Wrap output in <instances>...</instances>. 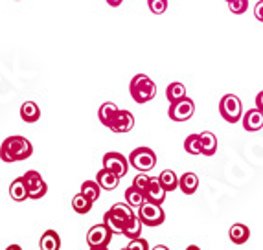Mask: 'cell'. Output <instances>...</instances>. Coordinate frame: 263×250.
I'll use <instances>...</instances> for the list:
<instances>
[{
  "label": "cell",
  "instance_id": "cb8c5ba5",
  "mask_svg": "<svg viewBox=\"0 0 263 250\" xmlns=\"http://www.w3.org/2000/svg\"><path fill=\"white\" fill-rule=\"evenodd\" d=\"M158 179H160V184L164 186L166 191H175V189L179 188V177H177V173L173 171V169H164V171L158 175Z\"/></svg>",
  "mask_w": 263,
  "mask_h": 250
},
{
  "label": "cell",
  "instance_id": "ffe728a7",
  "mask_svg": "<svg viewBox=\"0 0 263 250\" xmlns=\"http://www.w3.org/2000/svg\"><path fill=\"white\" fill-rule=\"evenodd\" d=\"M199 138H201L202 155H204V157H212V155H215V151H217V138H215L214 132L204 131V132L199 134Z\"/></svg>",
  "mask_w": 263,
  "mask_h": 250
},
{
  "label": "cell",
  "instance_id": "603a6c76",
  "mask_svg": "<svg viewBox=\"0 0 263 250\" xmlns=\"http://www.w3.org/2000/svg\"><path fill=\"white\" fill-rule=\"evenodd\" d=\"M92 204H94V202L90 201V199L85 197L81 191H79L78 195H74V199H72V208H74V211H76V214H79V215L88 214V211L92 210Z\"/></svg>",
  "mask_w": 263,
  "mask_h": 250
},
{
  "label": "cell",
  "instance_id": "e0dca14e",
  "mask_svg": "<svg viewBox=\"0 0 263 250\" xmlns=\"http://www.w3.org/2000/svg\"><path fill=\"white\" fill-rule=\"evenodd\" d=\"M228 237H230V241L236 243V245H243V243L249 241L250 228L247 226V224L236 223L230 226V230H228Z\"/></svg>",
  "mask_w": 263,
  "mask_h": 250
},
{
  "label": "cell",
  "instance_id": "7402d4cb",
  "mask_svg": "<svg viewBox=\"0 0 263 250\" xmlns=\"http://www.w3.org/2000/svg\"><path fill=\"white\" fill-rule=\"evenodd\" d=\"M125 202L131 208H140L145 202V193L136 188V186H131V188L125 189Z\"/></svg>",
  "mask_w": 263,
  "mask_h": 250
},
{
  "label": "cell",
  "instance_id": "5b68a950",
  "mask_svg": "<svg viewBox=\"0 0 263 250\" xmlns=\"http://www.w3.org/2000/svg\"><path fill=\"white\" fill-rule=\"evenodd\" d=\"M138 217L144 223V226H151V228H157L166 221V211L162 210V204H157V202L145 201L140 208H138Z\"/></svg>",
  "mask_w": 263,
  "mask_h": 250
},
{
  "label": "cell",
  "instance_id": "74e56055",
  "mask_svg": "<svg viewBox=\"0 0 263 250\" xmlns=\"http://www.w3.org/2000/svg\"><path fill=\"white\" fill-rule=\"evenodd\" d=\"M90 250H109L107 246H90Z\"/></svg>",
  "mask_w": 263,
  "mask_h": 250
},
{
  "label": "cell",
  "instance_id": "e575fe53",
  "mask_svg": "<svg viewBox=\"0 0 263 250\" xmlns=\"http://www.w3.org/2000/svg\"><path fill=\"white\" fill-rule=\"evenodd\" d=\"M123 0H107V4L110 6V8H118V6H122Z\"/></svg>",
  "mask_w": 263,
  "mask_h": 250
},
{
  "label": "cell",
  "instance_id": "ab89813d",
  "mask_svg": "<svg viewBox=\"0 0 263 250\" xmlns=\"http://www.w3.org/2000/svg\"><path fill=\"white\" fill-rule=\"evenodd\" d=\"M122 250H129V248H122Z\"/></svg>",
  "mask_w": 263,
  "mask_h": 250
},
{
  "label": "cell",
  "instance_id": "8d00e7d4",
  "mask_svg": "<svg viewBox=\"0 0 263 250\" xmlns=\"http://www.w3.org/2000/svg\"><path fill=\"white\" fill-rule=\"evenodd\" d=\"M6 250H22V248H21V246H18V245H9Z\"/></svg>",
  "mask_w": 263,
  "mask_h": 250
},
{
  "label": "cell",
  "instance_id": "52a82bcc",
  "mask_svg": "<svg viewBox=\"0 0 263 250\" xmlns=\"http://www.w3.org/2000/svg\"><path fill=\"white\" fill-rule=\"evenodd\" d=\"M22 179H24V182H26L30 199L39 201V199H43L44 195H46V191H48V184L44 182V179L41 177V173H37L35 169L26 171L24 175H22Z\"/></svg>",
  "mask_w": 263,
  "mask_h": 250
},
{
  "label": "cell",
  "instance_id": "ac0fdd59",
  "mask_svg": "<svg viewBox=\"0 0 263 250\" xmlns=\"http://www.w3.org/2000/svg\"><path fill=\"white\" fill-rule=\"evenodd\" d=\"M179 188L184 195H193L199 188V177L192 171L184 173L182 177H179Z\"/></svg>",
  "mask_w": 263,
  "mask_h": 250
},
{
  "label": "cell",
  "instance_id": "f546056e",
  "mask_svg": "<svg viewBox=\"0 0 263 250\" xmlns=\"http://www.w3.org/2000/svg\"><path fill=\"white\" fill-rule=\"evenodd\" d=\"M147 8L153 15H162L167 9V0H147Z\"/></svg>",
  "mask_w": 263,
  "mask_h": 250
},
{
  "label": "cell",
  "instance_id": "1f68e13d",
  "mask_svg": "<svg viewBox=\"0 0 263 250\" xmlns=\"http://www.w3.org/2000/svg\"><path fill=\"white\" fill-rule=\"evenodd\" d=\"M129 250H151L149 248V243L145 241L144 237H135V239H129Z\"/></svg>",
  "mask_w": 263,
  "mask_h": 250
},
{
  "label": "cell",
  "instance_id": "f1b7e54d",
  "mask_svg": "<svg viewBox=\"0 0 263 250\" xmlns=\"http://www.w3.org/2000/svg\"><path fill=\"white\" fill-rule=\"evenodd\" d=\"M249 8V0H228V9L234 15H243Z\"/></svg>",
  "mask_w": 263,
  "mask_h": 250
},
{
  "label": "cell",
  "instance_id": "f35d334b",
  "mask_svg": "<svg viewBox=\"0 0 263 250\" xmlns=\"http://www.w3.org/2000/svg\"><path fill=\"white\" fill-rule=\"evenodd\" d=\"M186 250H201V248H199L197 245H190V246H188V248H186Z\"/></svg>",
  "mask_w": 263,
  "mask_h": 250
},
{
  "label": "cell",
  "instance_id": "ba28073f",
  "mask_svg": "<svg viewBox=\"0 0 263 250\" xmlns=\"http://www.w3.org/2000/svg\"><path fill=\"white\" fill-rule=\"evenodd\" d=\"M193 112H195V103H193V100H190V98L186 96V98H182V100L170 103L167 116H170L173 122H188L193 116Z\"/></svg>",
  "mask_w": 263,
  "mask_h": 250
},
{
  "label": "cell",
  "instance_id": "2e32d148",
  "mask_svg": "<svg viewBox=\"0 0 263 250\" xmlns=\"http://www.w3.org/2000/svg\"><path fill=\"white\" fill-rule=\"evenodd\" d=\"M39 248L41 250H59L61 248V237L55 230H46L39 239Z\"/></svg>",
  "mask_w": 263,
  "mask_h": 250
},
{
  "label": "cell",
  "instance_id": "9a60e30c",
  "mask_svg": "<svg viewBox=\"0 0 263 250\" xmlns=\"http://www.w3.org/2000/svg\"><path fill=\"white\" fill-rule=\"evenodd\" d=\"M21 118L26 123H35L41 118V109L35 101H24L21 105Z\"/></svg>",
  "mask_w": 263,
  "mask_h": 250
},
{
  "label": "cell",
  "instance_id": "d6986e66",
  "mask_svg": "<svg viewBox=\"0 0 263 250\" xmlns=\"http://www.w3.org/2000/svg\"><path fill=\"white\" fill-rule=\"evenodd\" d=\"M9 197L13 199L15 202H22V201H26V199H30L26 182H24L22 177H18V179H15L13 182H11V186H9Z\"/></svg>",
  "mask_w": 263,
  "mask_h": 250
},
{
  "label": "cell",
  "instance_id": "9c48e42d",
  "mask_svg": "<svg viewBox=\"0 0 263 250\" xmlns=\"http://www.w3.org/2000/svg\"><path fill=\"white\" fill-rule=\"evenodd\" d=\"M129 166H131V164H129V158H125L122 153L110 151V153L103 155V167H105V169H109V171L116 173L120 179L127 175Z\"/></svg>",
  "mask_w": 263,
  "mask_h": 250
},
{
  "label": "cell",
  "instance_id": "7c38bea8",
  "mask_svg": "<svg viewBox=\"0 0 263 250\" xmlns=\"http://www.w3.org/2000/svg\"><path fill=\"white\" fill-rule=\"evenodd\" d=\"M145 201L149 202H157V204H162L164 201H166V189H164V186L160 184V179L158 177H151L149 184H147V188H145Z\"/></svg>",
  "mask_w": 263,
  "mask_h": 250
},
{
  "label": "cell",
  "instance_id": "484cf974",
  "mask_svg": "<svg viewBox=\"0 0 263 250\" xmlns=\"http://www.w3.org/2000/svg\"><path fill=\"white\" fill-rule=\"evenodd\" d=\"M81 193H83L87 199H90L92 202H96L98 199H100L101 186L98 184V180H85L83 184H81Z\"/></svg>",
  "mask_w": 263,
  "mask_h": 250
},
{
  "label": "cell",
  "instance_id": "8fae6325",
  "mask_svg": "<svg viewBox=\"0 0 263 250\" xmlns=\"http://www.w3.org/2000/svg\"><path fill=\"white\" fill-rule=\"evenodd\" d=\"M133 127H135V116H133V112H129L125 109H118V112L114 114L112 122H110V125L107 129L122 134V132L133 131Z\"/></svg>",
  "mask_w": 263,
  "mask_h": 250
},
{
  "label": "cell",
  "instance_id": "d590c367",
  "mask_svg": "<svg viewBox=\"0 0 263 250\" xmlns=\"http://www.w3.org/2000/svg\"><path fill=\"white\" fill-rule=\"evenodd\" d=\"M151 250H170V248H167L166 245H157V246H153Z\"/></svg>",
  "mask_w": 263,
  "mask_h": 250
},
{
  "label": "cell",
  "instance_id": "7a4b0ae2",
  "mask_svg": "<svg viewBox=\"0 0 263 250\" xmlns=\"http://www.w3.org/2000/svg\"><path fill=\"white\" fill-rule=\"evenodd\" d=\"M136 214L133 211V208L129 206L127 202H116L114 206H110L109 211H105L103 223L109 226V230L114 236H123V230H125L127 223Z\"/></svg>",
  "mask_w": 263,
  "mask_h": 250
},
{
  "label": "cell",
  "instance_id": "6da1fadb",
  "mask_svg": "<svg viewBox=\"0 0 263 250\" xmlns=\"http://www.w3.org/2000/svg\"><path fill=\"white\" fill-rule=\"evenodd\" d=\"M33 153V145L28 140L26 136L15 134V136H8L2 145H0V158L2 162H21V160H26L31 157Z\"/></svg>",
  "mask_w": 263,
  "mask_h": 250
},
{
  "label": "cell",
  "instance_id": "30bf717a",
  "mask_svg": "<svg viewBox=\"0 0 263 250\" xmlns=\"http://www.w3.org/2000/svg\"><path fill=\"white\" fill-rule=\"evenodd\" d=\"M114 234L109 230L105 223L94 224L92 228L87 232V245L88 246H109Z\"/></svg>",
  "mask_w": 263,
  "mask_h": 250
},
{
  "label": "cell",
  "instance_id": "d6a6232c",
  "mask_svg": "<svg viewBox=\"0 0 263 250\" xmlns=\"http://www.w3.org/2000/svg\"><path fill=\"white\" fill-rule=\"evenodd\" d=\"M254 17L258 18L259 22H263V0H259L258 4L254 6Z\"/></svg>",
  "mask_w": 263,
  "mask_h": 250
},
{
  "label": "cell",
  "instance_id": "8992f818",
  "mask_svg": "<svg viewBox=\"0 0 263 250\" xmlns=\"http://www.w3.org/2000/svg\"><path fill=\"white\" fill-rule=\"evenodd\" d=\"M129 164L135 167L136 171L147 173L157 166V155L149 147H136L131 155H129Z\"/></svg>",
  "mask_w": 263,
  "mask_h": 250
},
{
  "label": "cell",
  "instance_id": "3957f363",
  "mask_svg": "<svg viewBox=\"0 0 263 250\" xmlns=\"http://www.w3.org/2000/svg\"><path fill=\"white\" fill-rule=\"evenodd\" d=\"M129 92H131V98L136 101V103H147L155 98L157 94V85L155 81L145 74H136L135 78L131 79V85H129Z\"/></svg>",
  "mask_w": 263,
  "mask_h": 250
},
{
  "label": "cell",
  "instance_id": "83f0119b",
  "mask_svg": "<svg viewBox=\"0 0 263 250\" xmlns=\"http://www.w3.org/2000/svg\"><path fill=\"white\" fill-rule=\"evenodd\" d=\"M184 149L188 155H202L201 149V138L199 134H190L184 140Z\"/></svg>",
  "mask_w": 263,
  "mask_h": 250
},
{
  "label": "cell",
  "instance_id": "44dd1931",
  "mask_svg": "<svg viewBox=\"0 0 263 250\" xmlns=\"http://www.w3.org/2000/svg\"><path fill=\"white\" fill-rule=\"evenodd\" d=\"M116 112H118V107L114 105L112 101H105V103H101L100 109H98V118H100V122L103 123L105 127H109Z\"/></svg>",
  "mask_w": 263,
  "mask_h": 250
},
{
  "label": "cell",
  "instance_id": "d4e9b609",
  "mask_svg": "<svg viewBox=\"0 0 263 250\" xmlns=\"http://www.w3.org/2000/svg\"><path fill=\"white\" fill-rule=\"evenodd\" d=\"M166 98H167V101H170V103L182 100V98H186V87L180 83V81H173V83L167 85Z\"/></svg>",
  "mask_w": 263,
  "mask_h": 250
},
{
  "label": "cell",
  "instance_id": "836d02e7",
  "mask_svg": "<svg viewBox=\"0 0 263 250\" xmlns=\"http://www.w3.org/2000/svg\"><path fill=\"white\" fill-rule=\"evenodd\" d=\"M256 109H259L263 112V90L258 92V96H256Z\"/></svg>",
  "mask_w": 263,
  "mask_h": 250
},
{
  "label": "cell",
  "instance_id": "4dcf8cb0",
  "mask_svg": "<svg viewBox=\"0 0 263 250\" xmlns=\"http://www.w3.org/2000/svg\"><path fill=\"white\" fill-rule=\"evenodd\" d=\"M151 177L147 175V173H142L138 171V175L133 179V186H136L138 189H142V191H145V188H147V184H149Z\"/></svg>",
  "mask_w": 263,
  "mask_h": 250
},
{
  "label": "cell",
  "instance_id": "4fadbf2b",
  "mask_svg": "<svg viewBox=\"0 0 263 250\" xmlns=\"http://www.w3.org/2000/svg\"><path fill=\"white\" fill-rule=\"evenodd\" d=\"M241 122H243V129H245V131L256 132L263 127V112L259 109H250L243 114Z\"/></svg>",
  "mask_w": 263,
  "mask_h": 250
},
{
  "label": "cell",
  "instance_id": "277c9868",
  "mask_svg": "<svg viewBox=\"0 0 263 250\" xmlns=\"http://www.w3.org/2000/svg\"><path fill=\"white\" fill-rule=\"evenodd\" d=\"M219 114L223 116L224 122L237 123L243 118L241 100H239L236 94H224L219 101Z\"/></svg>",
  "mask_w": 263,
  "mask_h": 250
},
{
  "label": "cell",
  "instance_id": "5bb4252c",
  "mask_svg": "<svg viewBox=\"0 0 263 250\" xmlns=\"http://www.w3.org/2000/svg\"><path fill=\"white\" fill-rule=\"evenodd\" d=\"M96 180H98V184L101 186V189H107V191H112V189H116L120 184V177L116 175V173L105 169V167L98 171Z\"/></svg>",
  "mask_w": 263,
  "mask_h": 250
},
{
  "label": "cell",
  "instance_id": "60d3db41",
  "mask_svg": "<svg viewBox=\"0 0 263 250\" xmlns=\"http://www.w3.org/2000/svg\"><path fill=\"white\" fill-rule=\"evenodd\" d=\"M227 2H228V0H227Z\"/></svg>",
  "mask_w": 263,
  "mask_h": 250
},
{
  "label": "cell",
  "instance_id": "4316f807",
  "mask_svg": "<svg viewBox=\"0 0 263 250\" xmlns=\"http://www.w3.org/2000/svg\"><path fill=\"white\" fill-rule=\"evenodd\" d=\"M142 228H144V223H142L140 217H138V214H136L135 217H131V221L127 223V226H125V230H123V236L127 237V239L140 237Z\"/></svg>",
  "mask_w": 263,
  "mask_h": 250
}]
</instances>
